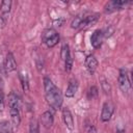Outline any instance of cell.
<instances>
[{
    "mask_svg": "<svg viewBox=\"0 0 133 133\" xmlns=\"http://www.w3.org/2000/svg\"><path fill=\"white\" fill-rule=\"evenodd\" d=\"M63 22H64V20H63V19H59V20L54 21V24H58L57 26H61V25L63 24Z\"/></svg>",
    "mask_w": 133,
    "mask_h": 133,
    "instance_id": "cell-27",
    "label": "cell"
},
{
    "mask_svg": "<svg viewBox=\"0 0 133 133\" xmlns=\"http://www.w3.org/2000/svg\"><path fill=\"white\" fill-rule=\"evenodd\" d=\"M62 118H63V122H64L66 128L69 130H73L74 129V118H73L71 110L68 107L62 109Z\"/></svg>",
    "mask_w": 133,
    "mask_h": 133,
    "instance_id": "cell-10",
    "label": "cell"
},
{
    "mask_svg": "<svg viewBox=\"0 0 133 133\" xmlns=\"http://www.w3.org/2000/svg\"><path fill=\"white\" fill-rule=\"evenodd\" d=\"M78 81L76 79H71L69 81V84H68V87H66V90H65V97L66 98H72L75 96L77 89H78Z\"/></svg>",
    "mask_w": 133,
    "mask_h": 133,
    "instance_id": "cell-12",
    "label": "cell"
},
{
    "mask_svg": "<svg viewBox=\"0 0 133 133\" xmlns=\"http://www.w3.org/2000/svg\"><path fill=\"white\" fill-rule=\"evenodd\" d=\"M99 19V15L98 14H95V15H89V16H84L80 26H79V29H83V28H87L91 25H94Z\"/></svg>",
    "mask_w": 133,
    "mask_h": 133,
    "instance_id": "cell-11",
    "label": "cell"
},
{
    "mask_svg": "<svg viewBox=\"0 0 133 133\" xmlns=\"http://www.w3.org/2000/svg\"><path fill=\"white\" fill-rule=\"evenodd\" d=\"M8 17H4V16H0V28H4L6 23H7Z\"/></svg>",
    "mask_w": 133,
    "mask_h": 133,
    "instance_id": "cell-24",
    "label": "cell"
},
{
    "mask_svg": "<svg viewBox=\"0 0 133 133\" xmlns=\"http://www.w3.org/2000/svg\"><path fill=\"white\" fill-rule=\"evenodd\" d=\"M8 106L9 108H20L19 97L15 92H10L8 95Z\"/></svg>",
    "mask_w": 133,
    "mask_h": 133,
    "instance_id": "cell-14",
    "label": "cell"
},
{
    "mask_svg": "<svg viewBox=\"0 0 133 133\" xmlns=\"http://www.w3.org/2000/svg\"><path fill=\"white\" fill-rule=\"evenodd\" d=\"M11 8V1L10 0H4L1 2V16L8 17Z\"/></svg>",
    "mask_w": 133,
    "mask_h": 133,
    "instance_id": "cell-15",
    "label": "cell"
},
{
    "mask_svg": "<svg viewBox=\"0 0 133 133\" xmlns=\"http://www.w3.org/2000/svg\"><path fill=\"white\" fill-rule=\"evenodd\" d=\"M88 133H97V131H96V129H95V127L94 126H90L89 128H88V131H87Z\"/></svg>",
    "mask_w": 133,
    "mask_h": 133,
    "instance_id": "cell-28",
    "label": "cell"
},
{
    "mask_svg": "<svg viewBox=\"0 0 133 133\" xmlns=\"http://www.w3.org/2000/svg\"><path fill=\"white\" fill-rule=\"evenodd\" d=\"M44 88H45V97L48 104L54 109L58 110L62 105V95L60 89L52 82L49 77L44 78Z\"/></svg>",
    "mask_w": 133,
    "mask_h": 133,
    "instance_id": "cell-1",
    "label": "cell"
},
{
    "mask_svg": "<svg viewBox=\"0 0 133 133\" xmlns=\"http://www.w3.org/2000/svg\"><path fill=\"white\" fill-rule=\"evenodd\" d=\"M0 72L5 74V70H4V60L2 59V54H0Z\"/></svg>",
    "mask_w": 133,
    "mask_h": 133,
    "instance_id": "cell-25",
    "label": "cell"
},
{
    "mask_svg": "<svg viewBox=\"0 0 133 133\" xmlns=\"http://www.w3.org/2000/svg\"><path fill=\"white\" fill-rule=\"evenodd\" d=\"M0 133H14L11 124L7 121H1L0 122Z\"/></svg>",
    "mask_w": 133,
    "mask_h": 133,
    "instance_id": "cell-17",
    "label": "cell"
},
{
    "mask_svg": "<svg viewBox=\"0 0 133 133\" xmlns=\"http://www.w3.org/2000/svg\"><path fill=\"white\" fill-rule=\"evenodd\" d=\"M101 87H102V89H103V91H104L105 94H109V92L111 91V86H110V84H109L106 80H102V82H101Z\"/></svg>",
    "mask_w": 133,
    "mask_h": 133,
    "instance_id": "cell-22",
    "label": "cell"
},
{
    "mask_svg": "<svg viewBox=\"0 0 133 133\" xmlns=\"http://www.w3.org/2000/svg\"><path fill=\"white\" fill-rule=\"evenodd\" d=\"M42 41L48 48H53L59 42V34L53 28L46 29L42 34Z\"/></svg>",
    "mask_w": 133,
    "mask_h": 133,
    "instance_id": "cell-2",
    "label": "cell"
},
{
    "mask_svg": "<svg viewBox=\"0 0 133 133\" xmlns=\"http://www.w3.org/2000/svg\"><path fill=\"white\" fill-rule=\"evenodd\" d=\"M131 2L130 1H127V0H112V1H109L105 7H104V10L105 12H112V11H115V10H119V9H123L125 8L128 4H130Z\"/></svg>",
    "mask_w": 133,
    "mask_h": 133,
    "instance_id": "cell-4",
    "label": "cell"
},
{
    "mask_svg": "<svg viewBox=\"0 0 133 133\" xmlns=\"http://www.w3.org/2000/svg\"><path fill=\"white\" fill-rule=\"evenodd\" d=\"M116 133H125V131L124 130H117Z\"/></svg>",
    "mask_w": 133,
    "mask_h": 133,
    "instance_id": "cell-29",
    "label": "cell"
},
{
    "mask_svg": "<svg viewBox=\"0 0 133 133\" xmlns=\"http://www.w3.org/2000/svg\"><path fill=\"white\" fill-rule=\"evenodd\" d=\"M19 79L21 81V85L24 91H28L29 90V82H28V76L26 75V73L24 72H20L19 73Z\"/></svg>",
    "mask_w": 133,
    "mask_h": 133,
    "instance_id": "cell-16",
    "label": "cell"
},
{
    "mask_svg": "<svg viewBox=\"0 0 133 133\" xmlns=\"http://www.w3.org/2000/svg\"><path fill=\"white\" fill-rule=\"evenodd\" d=\"M72 68H73V58L72 56L70 55L65 60H64V70L69 73L72 71Z\"/></svg>",
    "mask_w": 133,
    "mask_h": 133,
    "instance_id": "cell-21",
    "label": "cell"
},
{
    "mask_svg": "<svg viewBox=\"0 0 133 133\" xmlns=\"http://www.w3.org/2000/svg\"><path fill=\"white\" fill-rule=\"evenodd\" d=\"M117 82H118V86H119L121 90L124 94H127V95L130 94V91H131V81H130L129 76L127 74V71L125 69L119 70Z\"/></svg>",
    "mask_w": 133,
    "mask_h": 133,
    "instance_id": "cell-3",
    "label": "cell"
},
{
    "mask_svg": "<svg viewBox=\"0 0 133 133\" xmlns=\"http://www.w3.org/2000/svg\"><path fill=\"white\" fill-rule=\"evenodd\" d=\"M70 47L68 44H63L61 47V51H60V57L62 60H65L69 56H70Z\"/></svg>",
    "mask_w": 133,
    "mask_h": 133,
    "instance_id": "cell-20",
    "label": "cell"
},
{
    "mask_svg": "<svg viewBox=\"0 0 133 133\" xmlns=\"http://www.w3.org/2000/svg\"><path fill=\"white\" fill-rule=\"evenodd\" d=\"M9 114L11 118V123L15 127H18L21 123V116H20V110L19 108H9Z\"/></svg>",
    "mask_w": 133,
    "mask_h": 133,
    "instance_id": "cell-13",
    "label": "cell"
},
{
    "mask_svg": "<svg viewBox=\"0 0 133 133\" xmlns=\"http://www.w3.org/2000/svg\"><path fill=\"white\" fill-rule=\"evenodd\" d=\"M29 133H39V125L37 119L31 118L29 123Z\"/></svg>",
    "mask_w": 133,
    "mask_h": 133,
    "instance_id": "cell-18",
    "label": "cell"
},
{
    "mask_svg": "<svg viewBox=\"0 0 133 133\" xmlns=\"http://www.w3.org/2000/svg\"><path fill=\"white\" fill-rule=\"evenodd\" d=\"M4 70L5 73H10L17 70V61L11 52H8L4 58Z\"/></svg>",
    "mask_w": 133,
    "mask_h": 133,
    "instance_id": "cell-6",
    "label": "cell"
},
{
    "mask_svg": "<svg viewBox=\"0 0 133 133\" xmlns=\"http://www.w3.org/2000/svg\"><path fill=\"white\" fill-rule=\"evenodd\" d=\"M104 39V32L101 29H97L90 36V44L95 49H98L102 46Z\"/></svg>",
    "mask_w": 133,
    "mask_h": 133,
    "instance_id": "cell-7",
    "label": "cell"
},
{
    "mask_svg": "<svg viewBox=\"0 0 133 133\" xmlns=\"http://www.w3.org/2000/svg\"><path fill=\"white\" fill-rule=\"evenodd\" d=\"M83 18H84V15H83V14L77 15V16L74 18V20L72 21L71 27H72V28H75V29H78L79 26H80V24H81V22H82V20H83Z\"/></svg>",
    "mask_w": 133,
    "mask_h": 133,
    "instance_id": "cell-19",
    "label": "cell"
},
{
    "mask_svg": "<svg viewBox=\"0 0 133 133\" xmlns=\"http://www.w3.org/2000/svg\"><path fill=\"white\" fill-rule=\"evenodd\" d=\"M98 96V88L97 86H91L88 90V98L89 99H94Z\"/></svg>",
    "mask_w": 133,
    "mask_h": 133,
    "instance_id": "cell-23",
    "label": "cell"
},
{
    "mask_svg": "<svg viewBox=\"0 0 133 133\" xmlns=\"http://www.w3.org/2000/svg\"><path fill=\"white\" fill-rule=\"evenodd\" d=\"M84 64H85V68L86 70L88 71L89 74H94L98 68V60L97 58L95 57V55H88L86 58H85V61H84Z\"/></svg>",
    "mask_w": 133,
    "mask_h": 133,
    "instance_id": "cell-8",
    "label": "cell"
},
{
    "mask_svg": "<svg viewBox=\"0 0 133 133\" xmlns=\"http://www.w3.org/2000/svg\"><path fill=\"white\" fill-rule=\"evenodd\" d=\"M114 111V106L111 102H105L102 107V112H101V121L106 123L110 121L112 114Z\"/></svg>",
    "mask_w": 133,
    "mask_h": 133,
    "instance_id": "cell-5",
    "label": "cell"
},
{
    "mask_svg": "<svg viewBox=\"0 0 133 133\" xmlns=\"http://www.w3.org/2000/svg\"><path fill=\"white\" fill-rule=\"evenodd\" d=\"M39 119H41L42 125H43L46 129H49V128H51V127H52L53 122H54L53 113H52L51 111L47 110V111H45L44 113H42V115H41Z\"/></svg>",
    "mask_w": 133,
    "mask_h": 133,
    "instance_id": "cell-9",
    "label": "cell"
},
{
    "mask_svg": "<svg viewBox=\"0 0 133 133\" xmlns=\"http://www.w3.org/2000/svg\"><path fill=\"white\" fill-rule=\"evenodd\" d=\"M4 109V96L2 92H0V111Z\"/></svg>",
    "mask_w": 133,
    "mask_h": 133,
    "instance_id": "cell-26",
    "label": "cell"
}]
</instances>
